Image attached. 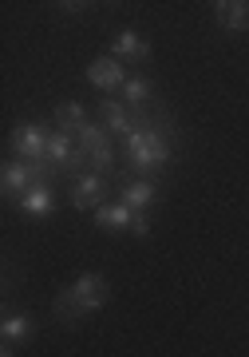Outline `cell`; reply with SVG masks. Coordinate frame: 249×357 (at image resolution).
I'll return each mask as SVG.
<instances>
[{
  "instance_id": "1",
  "label": "cell",
  "mask_w": 249,
  "mask_h": 357,
  "mask_svg": "<svg viewBox=\"0 0 249 357\" xmlns=\"http://www.w3.org/2000/svg\"><path fill=\"white\" fill-rule=\"evenodd\" d=\"M166 123H154L147 115V107H135V131L127 135V159L135 171L150 175L170 159V143H166Z\"/></svg>"
},
{
  "instance_id": "5",
  "label": "cell",
  "mask_w": 249,
  "mask_h": 357,
  "mask_svg": "<svg viewBox=\"0 0 249 357\" xmlns=\"http://www.w3.org/2000/svg\"><path fill=\"white\" fill-rule=\"evenodd\" d=\"M107 199V175H79L72 187V206L75 211H99Z\"/></svg>"
},
{
  "instance_id": "8",
  "label": "cell",
  "mask_w": 249,
  "mask_h": 357,
  "mask_svg": "<svg viewBox=\"0 0 249 357\" xmlns=\"http://www.w3.org/2000/svg\"><path fill=\"white\" fill-rule=\"evenodd\" d=\"M111 56L119 60V64H123V60H131V64H147L150 60V44L147 40H138V32L123 28V32L111 40Z\"/></svg>"
},
{
  "instance_id": "17",
  "label": "cell",
  "mask_w": 249,
  "mask_h": 357,
  "mask_svg": "<svg viewBox=\"0 0 249 357\" xmlns=\"http://www.w3.org/2000/svg\"><path fill=\"white\" fill-rule=\"evenodd\" d=\"M150 79H138V76H131L123 84V103H131V107H147V100H150Z\"/></svg>"
},
{
  "instance_id": "7",
  "label": "cell",
  "mask_w": 249,
  "mask_h": 357,
  "mask_svg": "<svg viewBox=\"0 0 249 357\" xmlns=\"http://www.w3.org/2000/svg\"><path fill=\"white\" fill-rule=\"evenodd\" d=\"M75 302H79V310L83 314H91V310H99L103 302H107V294H111V286H107V278L103 274H83V278L72 286Z\"/></svg>"
},
{
  "instance_id": "12",
  "label": "cell",
  "mask_w": 249,
  "mask_h": 357,
  "mask_svg": "<svg viewBox=\"0 0 249 357\" xmlns=\"http://www.w3.org/2000/svg\"><path fill=\"white\" fill-rule=\"evenodd\" d=\"M131 222H135V211L123 203H103L95 211V227L99 230H131Z\"/></svg>"
},
{
  "instance_id": "9",
  "label": "cell",
  "mask_w": 249,
  "mask_h": 357,
  "mask_svg": "<svg viewBox=\"0 0 249 357\" xmlns=\"http://www.w3.org/2000/svg\"><path fill=\"white\" fill-rule=\"evenodd\" d=\"M214 20L225 32H249V4L246 0H218L214 4Z\"/></svg>"
},
{
  "instance_id": "14",
  "label": "cell",
  "mask_w": 249,
  "mask_h": 357,
  "mask_svg": "<svg viewBox=\"0 0 249 357\" xmlns=\"http://www.w3.org/2000/svg\"><path fill=\"white\" fill-rule=\"evenodd\" d=\"M51 123H56V131H63V135H79V128L88 123V115H83V107L75 100H67V103H56Z\"/></svg>"
},
{
  "instance_id": "13",
  "label": "cell",
  "mask_w": 249,
  "mask_h": 357,
  "mask_svg": "<svg viewBox=\"0 0 249 357\" xmlns=\"http://www.w3.org/2000/svg\"><path fill=\"white\" fill-rule=\"evenodd\" d=\"M20 211H24V215H51V211H56V195H51L48 183L28 187V191L20 195Z\"/></svg>"
},
{
  "instance_id": "15",
  "label": "cell",
  "mask_w": 249,
  "mask_h": 357,
  "mask_svg": "<svg viewBox=\"0 0 249 357\" xmlns=\"http://www.w3.org/2000/svg\"><path fill=\"white\" fill-rule=\"evenodd\" d=\"M0 333H4V342H28L32 333H36V321L28 318V314H8L4 318V326H0Z\"/></svg>"
},
{
  "instance_id": "6",
  "label": "cell",
  "mask_w": 249,
  "mask_h": 357,
  "mask_svg": "<svg viewBox=\"0 0 249 357\" xmlns=\"http://www.w3.org/2000/svg\"><path fill=\"white\" fill-rule=\"evenodd\" d=\"M88 79L95 84V88H103V91H115V88L123 91V84L131 76L123 72V64H119L115 56H99V60H91L88 64Z\"/></svg>"
},
{
  "instance_id": "18",
  "label": "cell",
  "mask_w": 249,
  "mask_h": 357,
  "mask_svg": "<svg viewBox=\"0 0 249 357\" xmlns=\"http://www.w3.org/2000/svg\"><path fill=\"white\" fill-rule=\"evenodd\" d=\"M131 234H138V238H147V234H150V218L143 215V211H135V222H131Z\"/></svg>"
},
{
  "instance_id": "20",
  "label": "cell",
  "mask_w": 249,
  "mask_h": 357,
  "mask_svg": "<svg viewBox=\"0 0 249 357\" xmlns=\"http://www.w3.org/2000/svg\"><path fill=\"white\" fill-rule=\"evenodd\" d=\"M0 357H13V349H8V345H4V349H0Z\"/></svg>"
},
{
  "instance_id": "4",
  "label": "cell",
  "mask_w": 249,
  "mask_h": 357,
  "mask_svg": "<svg viewBox=\"0 0 249 357\" xmlns=\"http://www.w3.org/2000/svg\"><path fill=\"white\" fill-rule=\"evenodd\" d=\"M51 167H36V163H4V195L8 199H20L28 187L36 183H48Z\"/></svg>"
},
{
  "instance_id": "3",
  "label": "cell",
  "mask_w": 249,
  "mask_h": 357,
  "mask_svg": "<svg viewBox=\"0 0 249 357\" xmlns=\"http://www.w3.org/2000/svg\"><path fill=\"white\" fill-rule=\"evenodd\" d=\"M48 143L51 131L44 123H20L13 131V147L20 151V163H36V167H51L48 163Z\"/></svg>"
},
{
  "instance_id": "19",
  "label": "cell",
  "mask_w": 249,
  "mask_h": 357,
  "mask_svg": "<svg viewBox=\"0 0 249 357\" xmlns=\"http://www.w3.org/2000/svg\"><path fill=\"white\" fill-rule=\"evenodd\" d=\"M63 13H83V8H91V4H79V0H67V4H60Z\"/></svg>"
},
{
  "instance_id": "11",
  "label": "cell",
  "mask_w": 249,
  "mask_h": 357,
  "mask_svg": "<svg viewBox=\"0 0 249 357\" xmlns=\"http://www.w3.org/2000/svg\"><path fill=\"white\" fill-rule=\"evenodd\" d=\"M99 115H103L107 135H131V131H135V115H127L119 100H103L99 103Z\"/></svg>"
},
{
  "instance_id": "16",
  "label": "cell",
  "mask_w": 249,
  "mask_h": 357,
  "mask_svg": "<svg viewBox=\"0 0 249 357\" xmlns=\"http://www.w3.org/2000/svg\"><path fill=\"white\" fill-rule=\"evenodd\" d=\"M56 318H60L63 326H75V321L83 318V310H79V302H75L72 286H67V290H60V294H56Z\"/></svg>"
},
{
  "instance_id": "2",
  "label": "cell",
  "mask_w": 249,
  "mask_h": 357,
  "mask_svg": "<svg viewBox=\"0 0 249 357\" xmlns=\"http://www.w3.org/2000/svg\"><path fill=\"white\" fill-rule=\"evenodd\" d=\"M75 139H79V147L88 151V163L95 167V175H107V171H115V147H111V135H107V128H99V123H83Z\"/></svg>"
},
{
  "instance_id": "10",
  "label": "cell",
  "mask_w": 249,
  "mask_h": 357,
  "mask_svg": "<svg viewBox=\"0 0 249 357\" xmlns=\"http://www.w3.org/2000/svg\"><path fill=\"white\" fill-rule=\"evenodd\" d=\"M159 199V187L150 183V178H138V183H119V203L131 206V211H147L154 206Z\"/></svg>"
}]
</instances>
